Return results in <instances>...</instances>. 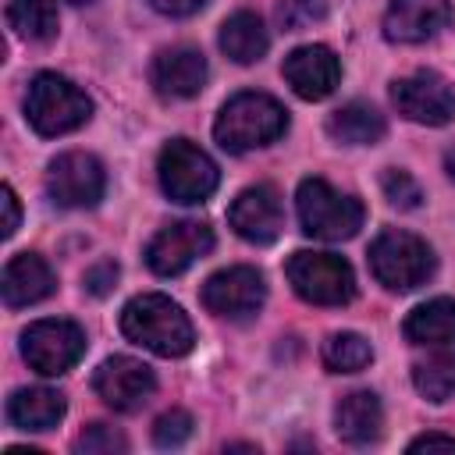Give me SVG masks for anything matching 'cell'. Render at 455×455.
<instances>
[{
    "mask_svg": "<svg viewBox=\"0 0 455 455\" xmlns=\"http://www.w3.org/2000/svg\"><path fill=\"white\" fill-rule=\"evenodd\" d=\"M121 331L128 341H135L146 352L164 355V359H178V355L192 352V345H196L192 320L185 316V309L174 299H167L160 291L135 295L121 309Z\"/></svg>",
    "mask_w": 455,
    "mask_h": 455,
    "instance_id": "obj_1",
    "label": "cell"
},
{
    "mask_svg": "<svg viewBox=\"0 0 455 455\" xmlns=\"http://www.w3.org/2000/svg\"><path fill=\"white\" fill-rule=\"evenodd\" d=\"M284 132H288V110L267 92L231 96L213 121V139L228 153H249V149L270 146Z\"/></svg>",
    "mask_w": 455,
    "mask_h": 455,
    "instance_id": "obj_2",
    "label": "cell"
},
{
    "mask_svg": "<svg viewBox=\"0 0 455 455\" xmlns=\"http://www.w3.org/2000/svg\"><path fill=\"white\" fill-rule=\"evenodd\" d=\"M25 117L39 135H68L92 117V100L64 75L39 71L25 92Z\"/></svg>",
    "mask_w": 455,
    "mask_h": 455,
    "instance_id": "obj_3",
    "label": "cell"
},
{
    "mask_svg": "<svg viewBox=\"0 0 455 455\" xmlns=\"http://www.w3.org/2000/svg\"><path fill=\"white\" fill-rule=\"evenodd\" d=\"M295 210H299V224L309 238L320 242H345L363 228V203L355 196H345L338 188H331L323 178H302L299 192H295Z\"/></svg>",
    "mask_w": 455,
    "mask_h": 455,
    "instance_id": "obj_4",
    "label": "cell"
},
{
    "mask_svg": "<svg viewBox=\"0 0 455 455\" xmlns=\"http://www.w3.org/2000/svg\"><path fill=\"white\" fill-rule=\"evenodd\" d=\"M370 270L391 291H412L434 274V249L412 231H380L370 245Z\"/></svg>",
    "mask_w": 455,
    "mask_h": 455,
    "instance_id": "obj_5",
    "label": "cell"
},
{
    "mask_svg": "<svg viewBox=\"0 0 455 455\" xmlns=\"http://www.w3.org/2000/svg\"><path fill=\"white\" fill-rule=\"evenodd\" d=\"M284 274H288L295 295L313 306H345L355 295V274H352L348 259H341L334 252L299 249V252H291Z\"/></svg>",
    "mask_w": 455,
    "mask_h": 455,
    "instance_id": "obj_6",
    "label": "cell"
},
{
    "mask_svg": "<svg viewBox=\"0 0 455 455\" xmlns=\"http://www.w3.org/2000/svg\"><path fill=\"white\" fill-rule=\"evenodd\" d=\"M156 174H160V188L174 203H185V206L210 199L213 188H217V181H220L217 164L196 142H188V139H171L160 149Z\"/></svg>",
    "mask_w": 455,
    "mask_h": 455,
    "instance_id": "obj_7",
    "label": "cell"
},
{
    "mask_svg": "<svg viewBox=\"0 0 455 455\" xmlns=\"http://www.w3.org/2000/svg\"><path fill=\"white\" fill-rule=\"evenodd\" d=\"M21 355L36 373L60 377L85 355V331L71 320H36L21 334Z\"/></svg>",
    "mask_w": 455,
    "mask_h": 455,
    "instance_id": "obj_8",
    "label": "cell"
},
{
    "mask_svg": "<svg viewBox=\"0 0 455 455\" xmlns=\"http://www.w3.org/2000/svg\"><path fill=\"white\" fill-rule=\"evenodd\" d=\"M210 249H213V228L206 220H174L149 238L146 263L160 277H178Z\"/></svg>",
    "mask_w": 455,
    "mask_h": 455,
    "instance_id": "obj_9",
    "label": "cell"
},
{
    "mask_svg": "<svg viewBox=\"0 0 455 455\" xmlns=\"http://www.w3.org/2000/svg\"><path fill=\"white\" fill-rule=\"evenodd\" d=\"M203 306L224 320H249L267 302V281L256 267H228L206 277L199 291Z\"/></svg>",
    "mask_w": 455,
    "mask_h": 455,
    "instance_id": "obj_10",
    "label": "cell"
},
{
    "mask_svg": "<svg viewBox=\"0 0 455 455\" xmlns=\"http://www.w3.org/2000/svg\"><path fill=\"white\" fill-rule=\"evenodd\" d=\"M107 188V171L92 153H60L57 160H50L46 171V192L57 206L68 210H85L96 206L103 199Z\"/></svg>",
    "mask_w": 455,
    "mask_h": 455,
    "instance_id": "obj_11",
    "label": "cell"
},
{
    "mask_svg": "<svg viewBox=\"0 0 455 455\" xmlns=\"http://www.w3.org/2000/svg\"><path fill=\"white\" fill-rule=\"evenodd\" d=\"M391 103L398 107L402 117H409L416 124L441 128V124L455 121V89L437 71H416V75L395 78Z\"/></svg>",
    "mask_w": 455,
    "mask_h": 455,
    "instance_id": "obj_12",
    "label": "cell"
},
{
    "mask_svg": "<svg viewBox=\"0 0 455 455\" xmlns=\"http://www.w3.org/2000/svg\"><path fill=\"white\" fill-rule=\"evenodd\" d=\"M156 387L153 370L135 355H110L92 373V391L114 412H135Z\"/></svg>",
    "mask_w": 455,
    "mask_h": 455,
    "instance_id": "obj_13",
    "label": "cell"
},
{
    "mask_svg": "<svg viewBox=\"0 0 455 455\" xmlns=\"http://www.w3.org/2000/svg\"><path fill=\"white\" fill-rule=\"evenodd\" d=\"M228 224L235 228L238 238L252 242V245H270L281 228H284V206L281 196L270 185H249L235 196L231 210H228Z\"/></svg>",
    "mask_w": 455,
    "mask_h": 455,
    "instance_id": "obj_14",
    "label": "cell"
},
{
    "mask_svg": "<svg viewBox=\"0 0 455 455\" xmlns=\"http://www.w3.org/2000/svg\"><path fill=\"white\" fill-rule=\"evenodd\" d=\"M281 75H284V82L291 85L295 96L316 103V100H327L338 89V82H341V60L334 57L331 46L309 43V46H295L284 57Z\"/></svg>",
    "mask_w": 455,
    "mask_h": 455,
    "instance_id": "obj_15",
    "label": "cell"
},
{
    "mask_svg": "<svg viewBox=\"0 0 455 455\" xmlns=\"http://www.w3.org/2000/svg\"><path fill=\"white\" fill-rule=\"evenodd\" d=\"M451 21L448 0H391L384 11V36L391 43H427Z\"/></svg>",
    "mask_w": 455,
    "mask_h": 455,
    "instance_id": "obj_16",
    "label": "cell"
},
{
    "mask_svg": "<svg viewBox=\"0 0 455 455\" xmlns=\"http://www.w3.org/2000/svg\"><path fill=\"white\" fill-rule=\"evenodd\" d=\"M149 82L164 100H188L206 85V57L192 46H167L153 57Z\"/></svg>",
    "mask_w": 455,
    "mask_h": 455,
    "instance_id": "obj_17",
    "label": "cell"
},
{
    "mask_svg": "<svg viewBox=\"0 0 455 455\" xmlns=\"http://www.w3.org/2000/svg\"><path fill=\"white\" fill-rule=\"evenodd\" d=\"M57 288V277L50 270V263L36 252H18L7 259L4 267V281H0V291H4V302L11 309L18 306H32V302H43L46 295H53Z\"/></svg>",
    "mask_w": 455,
    "mask_h": 455,
    "instance_id": "obj_18",
    "label": "cell"
},
{
    "mask_svg": "<svg viewBox=\"0 0 455 455\" xmlns=\"http://www.w3.org/2000/svg\"><path fill=\"white\" fill-rule=\"evenodd\" d=\"M334 427H338V437L348 441V444H370L380 437L384 430V409H380V398L373 391H352L338 402L334 409Z\"/></svg>",
    "mask_w": 455,
    "mask_h": 455,
    "instance_id": "obj_19",
    "label": "cell"
},
{
    "mask_svg": "<svg viewBox=\"0 0 455 455\" xmlns=\"http://www.w3.org/2000/svg\"><path fill=\"white\" fill-rule=\"evenodd\" d=\"M405 338L423 348H455V299H430L405 316Z\"/></svg>",
    "mask_w": 455,
    "mask_h": 455,
    "instance_id": "obj_20",
    "label": "cell"
},
{
    "mask_svg": "<svg viewBox=\"0 0 455 455\" xmlns=\"http://www.w3.org/2000/svg\"><path fill=\"white\" fill-rule=\"evenodd\" d=\"M64 395L53 391V387H21L11 395L7 402V419L18 427V430H50L64 419Z\"/></svg>",
    "mask_w": 455,
    "mask_h": 455,
    "instance_id": "obj_21",
    "label": "cell"
},
{
    "mask_svg": "<svg viewBox=\"0 0 455 455\" xmlns=\"http://www.w3.org/2000/svg\"><path fill=\"white\" fill-rule=\"evenodd\" d=\"M384 114L370 103H345L338 107L331 117H327V132L334 142H345V146H373L380 135H384Z\"/></svg>",
    "mask_w": 455,
    "mask_h": 455,
    "instance_id": "obj_22",
    "label": "cell"
},
{
    "mask_svg": "<svg viewBox=\"0 0 455 455\" xmlns=\"http://www.w3.org/2000/svg\"><path fill=\"white\" fill-rule=\"evenodd\" d=\"M267 46H270V36L252 11H238L220 25V50L235 64H256L267 53Z\"/></svg>",
    "mask_w": 455,
    "mask_h": 455,
    "instance_id": "obj_23",
    "label": "cell"
},
{
    "mask_svg": "<svg viewBox=\"0 0 455 455\" xmlns=\"http://www.w3.org/2000/svg\"><path fill=\"white\" fill-rule=\"evenodd\" d=\"M412 384L427 402H444L455 395V348H437L430 359L412 366Z\"/></svg>",
    "mask_w": 455,
    "mask_h": 455,
    "instance_id": "obj_24",
    "label": "cell"
},
{
    "mask_svg": "<svg viewBox=\"0 0 455 455\" xmlns=\"http://www.w3.org/2000/svg\"><path fill=\"white\" fill-rule=\"evenodd\" d=\"M7 21L21 39H50L57 32V0H7Z\"/></svg>",
    "mask_w": 455,
    "mask_h": 455,
    "instance_id": "obj_25",
    "label": "cell"
},
{
    "mask_svg": "<svg viewBox=\"0 0 455 455\" xmlns=\"http://www.w3.org/2000/svg\"><path fill=\"white\" fill-rule=\"evenodd\" d=\"M370 359H373V348L363 334L341 331V334H331L323 341V363L334 373H359V370L370 366Z\"/></svg>",
    "mask_w": 455,
    "mask_h": 455,
    "instance_id": "obj_26",
    "label": "cell"
},
{
    "mask_svg": "<svg viewBox=\"0 0 455 455\" xmlns=\"http://www.w3.org/2000/svg\"><path fill=\"white\" fill-rule=\"evenodd\" d=\"M380 188H384L387 203H391V206H398V210H416V206L423 203V188L416 185V178H412L409 171L387 167V171H384V178H380Z\"/></svg>",
    "mask_w": 455,
    "mask_h": 455,
    "instance_id": "obj_27",
    "label": "cell"
},
{
    "mask_svg": "<svg viewBox=\"0 0 455 455\" xmlns=\"http://www.w3.org/2000/svg\"><path fill=\"white\" fill-rule=\"evenodd\" d=\"M323 14H327V0H281L277 4V21L288 32H299V28L323 21Z\"/></svg>",
    "mask_w": 455,
    "mask_h": 455,
    "instance_id": "obj_28",
    "label": "cell"
},
{
    "mask_svg": "<svg viewBox=\"0 0 455 455\" xmlns=\"http://www.w3.org/2000/svg\"><path fill=\"white\" fill-rule=\"evenodd\" d=\"M192 416L185 412V409H171V412H164L156 423H153V441L160 444V448H178V444H185L188 437H192Z\"/></svg>",
    "mask_w": 455,
    "mask_h": 455,
    "instance_id": "obj_29",
    "label": "cell"
},
{
    "mask_svg": "<svg viewBox=\"0 0 455 455\" xmlns=\"http://www.w3.org/2000/svg\"><path fill=\"white\" fill-rule=\"evenodd\" d=\"M75 448L85 451V455H110V451H124L128 441H124L114 427H107V423H92V427H85V430L78 434Z\"/></svg>",
    "mask_w": 455,
    "mask_h": 455,
    "instance_id": "obj_30",
    "label": "cell"
},
{
    "mask_svg": "<svg viewBox=\"0 0 455 455\" xmlns=\"http://www.w3.org/2000/svg\"><path fill=\"white\" fill-rule=\"evenodd\" d=\"M114 281H117V267H114V263H100V267H92V270L85 274V288H89L92 295H107V291L114 288Z\"/></svg>",
    "mask_w": 455,
    "mask_h": 455,
    "instance_id": "obj_31",
    "label": "cell"
},
{
    "mask_svg": "<svg viewBox=\"0 0 455 455\" xmlns=\"http://www.w3.org/2000/svg\"><path fill=\"white\" fill-rule=\"evenodd\" d=\"M0 203H4V238H11L18 231V220H21V210H18V196L11 185L0 188Z\"/></svg>",
    "mask_w": 455,
    "mask_h": 455,
    "instance_id": "obj_32",
    "label": "cell"
},
{
    "mask_svg": "<svg viewBox=\"0 0 455 455\" xmlns=\"http://www.w3.org/2000/svg\"><path fill=\"white\" fill-rule=\"evenodd\" d=\"M160 14H167V18H188V14H196V11H203L206 7V0H149Z\"/></svg>",
    "mask_w": 455,
    "mask_h": 455,
    "instance_id": "obj_33",
    "label": "cell"
},
{
    "mask_svg": "<svg viewBox=\"0 0 455 455\" xmlns=\"http://www.w3.org/2000/svg\"><path fill=\"white\" fill-rule=\"evenodd\" d=\"M434 448L455 451V437H451V434H423V437L409 441V451H434Z\"/></svg>",
    "mask_w": 455,
    "mask_h": 455,
    "instance_id": "obj_34",
    "label": "cell"
},
{
    "mask_svg": "<svg viewBox=\"0 0 455 455\" xmlns=\"http://www.w3.org/2000/svg\"><path fill=\"white\" fill-rule=\"evenodd\" d=\"M444 171H448V178H455V146L444 153Z\"/></svg>",
    "mask_w": 455,
    "mask_h": 455,
    "instance_id": "obj_35",
    "label": "cell"
},
{
    "mask_svg": "<svg viewBox=\"0 0 455 455\" xmlns=\"http://www.w3.org/2000/svg\"><path fill=\"white\" fill-rule=\"evenodd\" d=\"M68 4H92V0H68Z\"/></svg>",
    "mask_w": 455,
    "mask_h": 455,
    "instance_id": "obj_36",
    "label": "cell"
}]
</instances>
